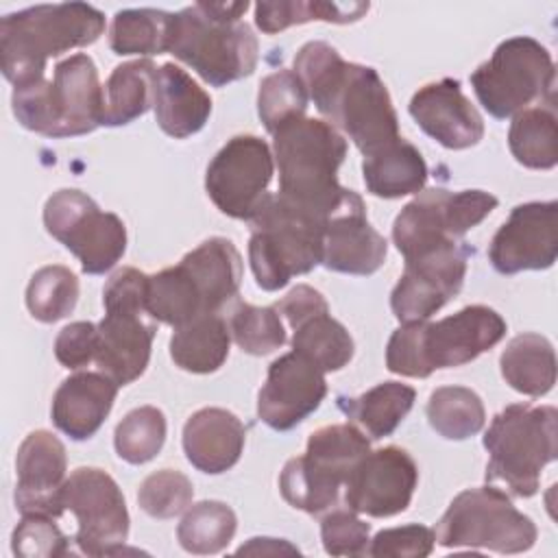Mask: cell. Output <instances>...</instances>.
Listing matches in <instances>:
<instances>
[{"label": "cell", "mask_w": 558, "mask_h": 558, "mask_svg": "<svg viewBox=\"0 0 558 558\" xmlns=\"http://www.w3.org/2000/svg\"><path fill=\"white\" fill-rule=\"evenodd\" d=\"M292 70L316 109L349 135L364 157L401 137L390 94L375 68L344 61L325 41H307L296 52Z\"/></svg>", "instance_id": "cell-1"}, {"label": "cell", "mask_w": 558, "mask_h": 558, "mask_svg": "<svg viewBox=\"0 0 558 558\" xmlns=\"http://www.w3.org/2000/svg\"><path fill=\"white\" fill-rule=\"evenodd\" d=\"M279 168V194L290 203L325 218L364 209V201L338 183L347 157L344 135L327 120L296 118L272 133Z\"/></svg>", "instance_id": "cell-2"}, {"label": "cell", "mask_w": 558, "mask_h": 558, "mask_svg": "<svg viewBox=\"0 0 558 558\" xmlns=\"http://www.w3.org/2000/svg\"><path fill=\"white\" fill-rule=\"evenodd\" d=\"M105 31V15L87 2L35 4L0 22V65L13 87L46 78V63L72 48L94 44Z\"/></svg>", "instance_id": "cell-3"}, {"label": "cell", "mask_w": 558, "mask_h": 558, "mask_svg": "<svg viewBox=\"0 0 558 558\" xmlns=\"http://www.w3.org/2000/svg\"><path fill=\"white\" fill-rule=\"evenodd\" d=\"M246 9L248 2H196L172 13L168 52L214 87L253 74L259 46L240 20Z\"/></svg>", "instance_id": "cell-4"}, {"label": "cell", "mask_w": 558, "mask_h": 558, "mask_svg": "<svg viewBox=\"0 0 558 558\" xmlns=\"http://www.w3.org/2000/svg\"><path fill=\"white\" fill-rule=\"evenodd\" d=\"M506 336V320L488 305H466L436 323H405L386 347V366L403 377H429L436 368L473 362Z\"/></svg>", "instance_id": "cell-5"}, {"label": "cell", "mask_w": 558, "mask_h": 558, "mask_svg": "<svg viewBox=\"0 0 558 558\" xmlns=\"http://www.w3.org/2000/svg\"><path fill=\"white\" fill-rule=\"evenodd\" d=\"M13 116L17 122L44 137H76L102 124L105 87H100L96 63L78 52L54 65L52 78L13 87Z\"/></svg>", "instance_id": "cell-6"}, {"label": "cell", "mask_w": 558, "mask_h": 558, "mask_svg": "<svg viewBox=\"0 0 558 558\" xmlns=\"http://www.w3.org/2000/svg\"><path fill=\"white\" fill-rule=\"evenodd\" d=\"M248 225V262L262 290H281L294 275H307L320 264L327 220L279 192L266 196Z\"/></svg>", "instance_id": "cell-7"}, {"label": "cell", "mask_w": 558, "mask_h": 558, "mask_svg": "<svg viewBox=\"0 0 558 558\" xmlns=\"http://www.w3.org/2000/svg\"><path fill=\"white\" fill-rule=\"evenodd\" d=\"M556 423L554 405H506L484 434L486 480L501 482L514 497L536 495L543 469L556 460Z\"/></svg>", "instance_id": "cell-8"}, {"label": "cell", "mask_w": 558, "mask_h": 558, "mask_svg": "<svg viewBox=\"0 0 558 558\" xmlns=\"http://www.w3.org/2000/svg\"><path fill=\"white\" fill-rule=\"evenodd\" d=\"M371 451L368 438L349 423L325 425L307 438L303 456L290 458L279 475L281 497L296 510L320 514L336 506L340 486Z\"/></svg>", "instance_id": "cell-9"}, {"label": "cell", "mask_w": 558, "mask_h": 558, "mask_svg": "<svg viewBox=\"0 0 558 558\" xmlns=\"http://www.w3.org/2000/svg\"><path fill=\"white\" fill-rule=\"evenodd\" d=\"M480 105L497 120L527 109L532 102H554L556 70L549 50L532 37L501 41L493 57L471 74Z\"/></svg>", "instance_id": "cell-10"}, {"label": "cell", "mask_w": 558, "mask_h": 558, "mask_svg": "<svg viewBox=\"0 0 558 558\" xmlns=\"http://www.w3.org/2000/svg\"><path fill=\"white\" fill-rule=\"evenodd\" d=\"M536 536L534 521L495 486L466 488L456 495L434 530L442 547H482L497 554L527 551Z\"/></svg>", "instance_id": "cell-11"}, {"label": "cell", "mask_w": 558, "mask_h": 558, "mask_svg": "<svg viewBox=\"0 0 558 558\" xmlns=\"http://www.w3.org/2000/svg\"><path fill=\"white\" fill-rule=\"evenodd\" d=\"M497 196L484 190H423L395 218L392 242L403 259L458 242L495 207Z\"/></svg>", "instance_id": "cell-12"}, {"label": "cell", "mask_w": 558, "mask_h": 558, "mask_svg": "<svg viewBox=\"0 0 558 558\" xmlns=\"http://www.w3.org/2000/svg\"><path fill=\"white\" fill-rule=\"evenodd\" d=\"M46 231L78 262L83 272L111 270L126 251V227L81 190H59L44 205Z\"/></svg>", "instance_id": "cell-13"}, {"label": "cell", "mask_w": 558, "mask_h": 558, "mask_svg": "<svg viewBox=\"0 0 558 558\" xmlns=\"http://www.w3.org/2000/svg\"><path fill=\"white\" fill-rule=\"evenodd\" d=\"M63 508L76 517L74 543L87 556H111L129 538V510L116 480L96 466L65 477Z\"/></svg>", "instance_id": "cell-14"}, {"label": "cell", "mask_w": 558, "mask_h": 558, "mask_svg": "<svg viewBox=\"0 0 558 558\" xmlns=\"http://www.w3.org/2000/svg\"><path fill=\"white\" fill-rule=\"evenodd\" d=\"M272 174L268 144L257 135H235L209 161L205 190L222 214L248 222L266 201Z\"/></svg>", "instance_id": "cell-15"}, {"label": "cell", "mask_w": 558, "mask_h": 558, "mask_svg": "<svg viewBox=\"0 0 558 558\" xmlns=\"http://www.w3.org/2000/svg\"><path fill=\"white\" fill-rule=\"evenodd\" d=\"M469 248L462 242H451L405 259V270L399 277L390 307L399 323H421L436 314L453 299L466 275Z\"/></svg>", "instance_id": "cell-16"}, {"label": "cell", "mask_w": 558, "mask_h": 558, "mask_svg": "<svg viewBox=\"0 0 558 558\" xmlns=\"http://www.w3.org/2000/svg\"><path fill=\"white\" fill-rule=\"evenodd\" d=\"M418 469L414 458L401 447L368 451L347 480L344 501L349 510L375 519L403 512L414 495Z\"/></svg>", "instance_id": "cell-17"}, {"label": "cell", "mask_w": 558, "mask_h": 558, "mask_svg": "<svg viewBox=\"0 0 558 558\" xmlns=\"http://www.w3.org/2000/svg\"><path fill=\"white\" fill-rule=\"evenodd\" d=\"M558 255V203H523L497 229L488 246V259L501 275L545 270Z\"/></svg>", "instance_id": "cell-18"}, {"label": "cell", "mask_w": 558, "mask_h": 558, "mask_svg": "<svg viewBox=\"0 0 558 558\" xmlns=\"http://www.w3.org/2000/svg\"><path fill=\"white\" fill-rule=\"evenodd\" d=\"M327 381L305 355L290 351L268 366L257 395V416L277 432H288L307 418L325 399Z\"/></svg>", "instance_id": "cell-19"}, {"label": "cell", "mask_w": 558, "mask_h": 558, "mask_svg": "<svg viewBox=\"0 0 558 558\" xmlns=\"http://www.w3.org/2000/svg\"><path fill=\"white\" fill-rule=\"evenodd\" d=\"M65 447L46 432H31L15 456V508L24 514L61 517L63 514V484H65Z\"/></svg>", "instance_id": "cell-20"}, {"label": "cell", "mask_w": 558, "mask_h": 558, "mask_svg": "<svg viewBox=\"0 0 558 558\" xmlns=\"http://www.w3.org/2000/svg\"><path fill=\"white\" fill-rule=\"evenodd\" d=\"M408 111L432 140L449 150L471 148L484 137V120L456 78L423 85Z\"/></svg>", "instance_id": "cell-21"}, {"label": "cell", "mask_w": 558, "mask_h": 558, "mask_svg": "<svg viewBox=\"0 0 558 558\" xmlns=\"http://www.w3.org/2000/svg\"><path fill=\"white\" fill-rule=\"evenodd\" d=\"M144 310L137 307H105V318L98 323L96 364L100 373L118 386L135 381L148 366L155 325L142 320Z\"/></svg>", "instance_id": "cell-22"}, {"label": "cell", "mask_w": 558, "mask_h": 558, "mask_svg": "<svg viewBox=\"0 0 558 558\" xmlns=\"http://www.w3.org/2000/svg\"><path fill=\"white\" fill-rule=\"evenodd\" d=\"M118 388L105 373L70 375L52 397V423L72 440L92 438L109 416Z\"/></svg>", "instance_id": "cell-23"}, {"label": "cell", "mask_w": 558, "mask_h": 558, "mask_svg": "<svg viewBox=\"0 0 558 558\" xmlns=\"http://www.w3.org/2000/svg\"><path fill=\"white\" fill-rule=\"evenodd\" d=\"M246 429L242 421L222 408H203L183 425L185 458L203 473L218 475L235 466L242 456Z\"/></svg>", "instance_id": "cell-24"}, {"label": "cell", "mask_w": 558, "mask_h": 558, "mask_svg": "<svg viewBox=\"0 0 558 558\" xmlns=\"http://www.w3.org/2000/svg\"><path fill=\"white\" fill-rule=\"evenodd\" d=\"M388 253L386 238L366 220V207L333 216L325 227L320 264L333 272L373 275Z\"/></svg>", "instance_id": "cell-25"}, {"label": "cell", "mask_w": 558, "mask_h": 558, "mask_svg": "<svg viewBox=\"0 0 558 558\" xmlns=\"http://www.w3.org/2000/svg\"><path fill=\"white\" fill-rule=\"evenodd\" d=\"M153 107L159 129L174 140H183L205 126L211 98L183 68L163 63L155 72Z\"/></svg>", "instance_id": "cell-26"}, {"label": "cell", "mask_w": 558, "mask_h": 558, "mask_svg": "<svg viewBox=\"0 0 558 558\" xmlns=\"http://www.w3.org/2000/svg\"><path fill=\"white\" fill-rule=\"evenodd\" d=\"M181 268L192 279L205 314H218L238 296L242 281V257L231 240L209 238L190 251Z\"/></svg>", "instance_id": "cell-27"}, {"label": "cell", "mask_w": 558, "mask_h": 558, "mask_svg": "<svg viewBox=\"0 0 558 558\" xmlns=\"http://www.w3.org/2000/svg\"><path fill=\"white\" fill-rule=\"evenodd\" d=\"M364 185L373 196L401 198L418 194L427 181V163L416 146L399 137L386 148L364 157Z\"/></svg>", "instance_id": "cell-28"}, {"label": "cell", "mask_w": 558, "mask_h": 558, "mask_svg": "<svg viewBox=\"0 0 558 558\" xmlns=\"http://www.w3.org/2000/svg\"><path fill=\"white\" fill-rule=\"evenodd\" d=\"M231 331L220 314H201L174 327L170 338L172 362L187 373H214L229 355Z\"/></svg>", "instance_id": "cell-29"}, {"label": "cell", "mask_w": 558, "mask_h": 558, "mask_svg": "<svg viewBox=\"0 0 558 558\" xmlns=\"http://www.w3.org/2000/svg\"><path fill=\"white\" fill-rule=\"evenodd\" d=\"M499 366L506 384L527 397H543L556 384V353L541 333L514 336L506 344Z\"/></svg>", "instance_id": "cell-30"}, {"label": "cell", "mask_w": 558, "mask_h": 558, "mask_svg": "<svg viewBox=\"0 0 558 558\" xmlns=\"http://www.w3.org/2000/svg\"><path fill=\"white\" fill-rule=\"evenodd\" d=\"M416 399V390L401 381H381L360 397H340V410L353 418L371 438L390 436L408 416Z\"/></svg>", "instance_id": "cell-31"}, {"label": "cell", "mask_w": 558, "mask_h": 558, "mask_svg": "<svg viewBox=\"0 0 558 558\" xmlns=\"http://www.w3.org/2000/svg\"><path fill=\"white\" fill-rule=\"evenodd\" d=\"M290 327L294 329L292 351L312 360L320 371H340L351 362L353 338L329 314V305L290 323Z\"/></svg>", "instance_id": "cell-32"}, {"label": "cell", "mask_w": 558, "mask_h": 558, "mask_svg": "<svg viewBox=\"0 0 558 558\" xmlns=\"http://www.w3.org/2000/svg\"><path fill=\"white\" fill-rule=\"evenodd\" d=\"M155 63L148 59L126 61L109 74L105 83V126H122L144 116L153 107Z\"/></svg>", "instance_id": "cell-33"}, {"label": "cell", "mask_w": 558, "mask_h": 558, "mask_svg": "<svg viewBox=\"0 0 558 558\" xmlns=\"http://www.w3.org/2000/svg\"><path fill=\"white\" fill-rule=\"evenodd\" d=\"M508 146L521 166L532 170H551L558 163V129L554 102H541L512 116Z\"/></svg>", "instance_id": "cell-34"}, {"label": "cell", "mask_w": 558, "mask_h": 558, "mask_svg": "<svg viewBox=\"0 0 558 558\" xmlns=\"http://www.w3.org/2000/svg\"><path fill=\"white\" fill-rule=\"evenodd\" d=\"M172 13L161 9H122L109 28V48L120 54H163L168 52Z\"/></svg>", "instance_id": "cell-35"}, {"label": "cell", "mask_w": 558, "mask_h": 558, "mask_svg": "<svg viewBox=\"0 0 558 558\" xmlns=\"http://www.w3.org/2000/svg\"><path fill=\"white\" fill-rule=\"evenodd\" d=\"M368 2H320V0H279V2H257L255 4V24L262 33L275 35L294 24H305L312 20L349 24L357 22L368 13Z\"/></svg>", "instance_id": "cell-36"}, {"label": "cell", "mask_w": 558, "mask_h": 558, "mask_svg": "<svg viewBox=\"0 0 558 558\" xmlns=\"http://www.w3.org/2000/svg\"><path fill=\"white\" fill-rule=\"evenodd\" d=\"M427 421L447 440L475 436L486 421V410L477 392L464 386H440L429 395Z\"/></svg>", "instance_id": "cell-37"}, {"label": "cell", "mask_w": 558, "mask_h": 558, "mask_svg": "<svg viewBox=\"0 0 558 558\" xmlns=\"http://www.w3.org/2000/svg\"><path fill=\"white\" fill-rule=\"evenodd\" d=\"M146 314L153 320L172 327H181L205 314L201 296L181 264L163 268L157 275H148Z\"/></svg>", "instance_id": "cell-38"}, {"label": "cell", "mask_w": 558, "mask_h": 558, "mask_svg": "<svg viewBox=\"0 0 558 558\" xmlns=\"http://www.w3.org/2000/svg\"><path fill=\"white\" fill-rule=\"evenodd\" d=\"M238 530L235 512L222 501H198L183 514L177 538L190 554L207 556L222 551Z\"/></svg>", "instance_id": "cell-39"}, {"label": "cell", "mask_w": 558, "mask_h": 558, "mask_svg": "<svg viewBox=\"0 0 558 558\" xmlns=\"http://www.w3.org/2000/svg\"><path fill=\"white\" fill-rule=\"evenodd\" d=\"M76 301L78 279L61 264L39 268L26 286V307L31 316L41 323L65 318L76 307Z\"/></svg>", "instance_id": "cell-40"}, {"label": "cell", "mask_w": 558, "mask_h": 558, "mask_svg": "<svg viewBox=\"0 0 558 558\" xmlns=\"http://www.w3.org/2000/svg\"><path fill=\"white\" fill-rule=\"evenodd\" d=\"M166 442V416L155 405L131 410L113 434L118 456L129 464H144L153 460Z\"/></svg>", "instance_id": "cell-41"}, {"label": "cell", "mask_w": 558, "mask_h": 558, "mask_svg": "<svg viewBox=\"0 0 558 558\" xmlns=\"http://www.w3.org/2000/svg\"><path fill=\"white\" fill-rule=\"evenodd\" d=\"M307 89L294 70H277L262 78L257 92V113L268 133L281 124L303 118L307 109Z\"/></svg>", "instance_id": "cell-42"}, {"label": "cell", "mask_w": 558, "mask_h": 558, "mask_svg": "<svg viewBox=\"0 0 558 558\" xmlns=\"http://www.w3.org/2000/svg\"><path fill=\"white\" fill-rule=\"evenodd\" d=\"M229 331L235 344L251 355L272 353L286 342V329L275 305L257 307L251 303H238L229 318Z\"/></svg>", "instance_id": "cell-43"}, {"label": "cell", "mask_w": 558, "mask_h": 558, "mask_svg": "<svg viewBox=\"0 0 558 558\" xmlns=\"http://www.w3.org/2000/svg\"><path fill=\"white\" fill-rule=\"evenodd\" d=\"M194 497L192 482L181 471L161 469L150 473L137 490L140 508L153 519H172L181 514Z\"/></svg>", "instance_id": "cell-44"}, {"label": "cell", "mask_w": 558, "mask_h": 558, "mask_svg": "<svg viewBox=\"0 0 558 558\" xmlns=\"http://www.w3.org/2000/svg\"><path fill=\"white\" fill-rule=\"evenodd\" d=\"M70 538L57 527L52 517L24 514L11 536V549L22 558H57L70 551Z\"/></svg>", "instance_id": "cell-45"}, {"label": "cell", "mask_w": 558, "mask_h": 558, "mask_svg": "<svg viewBox=\"0 0 558 558\" xmlns=\"http://www.w3.org/2000/svg\"><path fill=\"white\" fill-rule=\"evenodd\" d=\"M371 527L353 510H331L320 521L323 547L329 556H364Z\"/></svg>", "instance_id": "cell-46"}, {"label": "cell", "mask_w": 558, "mask_h": 558, "mask_svg": "<svg viewBox=\"0 0 558 558\" xmlns=\"http://www.w3.org/2000/svg\"><path fill=\"white\" fill-rule=\"evenodd\" d=\"M434 530L421 523H410L401 527H388L377 532L371 543L366 554L375 558H425L434 549Z\"/></svg>", "instance_id": "cell-47"}, {"label": "cell", "mask_w": 558, "mask_h": 558, "mask_svg": "<svg viewBox=\"0 0 558 558\" xmlns=\"http://www.w3.org/2000/svg\"><path fill=\"white\" fill-rule=\"evenodd\" d=\"M98 325L89 320H76L65 325L54 340V355L65 368L87 366L96 357Z\"/></svg>", "instance_id": "cell-48"}, {"label": "cell", "mask_w": 558, "mask_h": 558, "mask_svg": "<svg viewBox=\"0 0 558 558\" xmlns=\"http://www.w3.org/2000/svg\"><path fill=\"white\" fill-rule=\"evenodd\" d=\"M299 554L296 547L288 545L281 538H251L246 545L238 549V554Z\"/></svg>", "instance_id": "cell-49"}]
</instances>
